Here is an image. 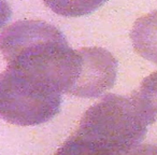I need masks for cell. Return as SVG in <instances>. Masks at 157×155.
Listing matches in <instances>:
<instances>
[{"instance_id":"7","label":"cell","mask_w":157,"mask_h":155,"mask_svg":"<svg viewBox=\"0 0 157 155\" xmlns=\"http://www.w3.org/2000/svg\"><path fill=\"white\" fill-rule=\"evenodd\" d=\"M132 100L146 114L151 122L157 118V71L151 73L142 81L136 92L131 95Z\"/></svg>"},{"instance_id":"8","label":"cell","mask_w":157,"mask_h":155,"mask_svg":"<svg viewBox=\"0 0 157 155\" xmlns=\"http://www.w3.org/2000/svg\"><path fill=\"white\" fill-rule=\"evenodd\" d=\"M55 155H110L97 146L80 139L76 136H71L59 148Z\"/></svg>"},{"instance_id":"9","label":"cell","mask_w":157,"mask_h":155,"mask_svg":"<svg viewBox=\"0 0 157 155\" xmlns=\"http://www.w3.org/2000/svg\"><path fill=\"white\" fill-rule=\"evenodd\" d=\"M126 155H157V144L138 145Z\"/></svg>"},{"instance_id":"1","label":"cell","mask_w":157,"mask_h":155,"mask_svg":"<svg viewBox=\"0 0 157 155\" xmlns=\"http://www.w3.org/2000/svg\"><path fill=\"white\" fill-rule=\"evenodd\" d=\"M0 52L8 67L33 76L60 94L78 79L81 56L55 26L39 20L18 21L0 36Z\"/></svg>"},{"instance_id":"4","label":"cell","mask_w":157,"mask_h":155,"mask_svg":"<svg viewBox=\"0 0 157 155\" xmlns=\"http://www.w3.org/2000/svg\"><path fill=\"white\" fill-rule=\"evenodd\" d=\"M81 65L78 79L69 94L93 98L102 95L115 83L117 60L102 48H82L78 50Z\"/></svg>"},{"instance_id":"2","label":"cell","mask_w":157,"mask_h":155,"mask_svg":"<svg viewBox=\"0 0 157 155\" xmlns=\"http://www.w3.org/2000/svg\"><path fill=\"white\" fill-rule=\"evenodd\" d=\"M150 124L131 97L109 94L85 112L74 135L110 155H126L143 140Z\"/></svg>"},{"instance_id":"6","label":"cell","mask_w":157,"mask_h":155,"mask_svg":"<svg viewBox=\"0 0 157 155\" xmlns=\"http://www.w3.org/2000/svg\"><path fill=\"white\" fill-rule=\"evenodd\" d=\"M54 13L65 17H80L93 13L108 0H42Z\"/></svg>"},{"instance_id":"3","label":"cell","mask_w":157,"mask_h":155,"mask_svg":"<svg viewBox=\"0 0 157 155\" xmlns=\"http://www.w3.org/2000/svg\"><path fill=\"white\" fill-rule=\"evenodd\" d=\"M61 94L45 82L8 67L0 74V118L20 126L45 123L60 110Z\"/></svg>"},{"instance_id":"5","label":"cell","mask_w":157,"mask_h":155,"mask_svg":"<svg viewBox=\"0 0 157 155\" xmlns=\"http://www.w3.org/2000/svg\"><path fill=\"white\" fill-rule=\"evenodd\" d=\"M130 39L133 48L140 56L157 64V10L136 21Z\"/></svg>"},{"instance_id":"10","label":"cell","mask_w":157,"mask_h":155,"mask_svg":"<svg viewBox=\"0 0 157 155\" xmlns=\"http://www.w3.org/2000/svg\"><path fill=\"white\" fill-rule=\"evenodd\" d=\"M12 11L7 0H0V29L2 28L11 18Z\"/></svg>"}]
</instances>
